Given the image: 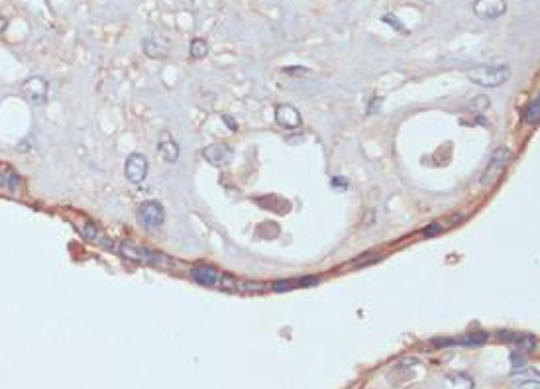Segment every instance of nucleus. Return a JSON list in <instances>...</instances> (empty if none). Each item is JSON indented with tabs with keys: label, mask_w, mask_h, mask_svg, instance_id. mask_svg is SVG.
<instances>
[{
	"label": "nucleus",
	"mask_w": 540,
	"mask_h": 389,
	"mask_svg": "<svg viewBox=\"0 0 540 389\" xmlns=\"http://www.w3.org/2000/svg\"><path fill=\"white\" fill-rule=\"evenodd\" d=\"M539 116H540V100L539 98H535V100H531V104L527 106L525 118H527L529 124H537V122H539Z\"/></svg>",
	"instance_id": "obj_16"
},
{
	"label": "nucleus",
	"mask_w": 540,
	"mask_h": 389,
	"mask_svg": "<svg viewBox=\"0 0 540 389\" xmlns=\"http://www.w3.org/2000/svg\"><path fill=\"white\" fill-rule=\"evenodd\" d=\"M373 261H379V256H375V254H371V256H363V259H358V261H354V265L356 267H363V265H369V263H373Z\"/></svg>",
	"instance_id": "obj_20"
},
{
	"label": "nucleus",
	"mask_w": 540,
	"mask_h": 389,
	"mask_svg": "<svg viewBox=\"0 0 540 389\" xmlns=\"http://www.w3.org/2000/svg\"><path fill=\"white\" fill-rule=\"evenodd\" d=\"M118 252L122 254V258L138 261V263H146V265H167L169 263V259L163 254H158V252H152L148 248H142V246H138V244H134L130 240L120 242Z\"/></svg>",
	"instance_id": "obj_1"
},
{
	"label": "nucleus",
	"mask_w": 540,
	"mask_h": 389,
	"mask_svg": "<svg viewBox=\"0 0 540 389\" xmlns=\"http://www.w3.org/2000/svg\"><path fill=\"white\" fill-rule=\"evenodd\" d=\"M311 283H318V279L317 277H307V279L299 281V285H311Z\"/></svg>",
	"instance_id": "obj_24"
},
{
	"label": "nucleus",
	"mask_w": 540,
	"mask_h": 389,
	"mask_svg": "<svg viewBox=\"0 0 540 389\" xmlns=\"http://www.w3.org/2000/svg\"><path fill=\"white\" fill-rule=\"evenodd\" d=\"M474 12L481 20H497L507 12V2L505 0H476Z\"/></svg>",
	"instance_id": "obj_4"
},
{
	"label": "nucleus",
	"mask_w": 540,
	"mask_h": 389,
	"mask_svg": "<svg viewBox=\"0 0 540 389\" xmlns=\"http://www.w3.org/2000/svg\"><path fill=\"white\" fill-rule=\"evenodd\" d=\"M47 83L41 79V77H32V79H28L26 83H24V87H22V91H24V95L32 100V102H35V104H41V102H45V98H47Z\"/></svg>",
	"instance_id": "obj_6"
},
{
	"label": "nucleus",
	"mask_w": 540,
	"mask_h": 389,
	"mask_svg": "<svg viewBox=\"0 0 540 389\" xmlns=\"http://www.w3.org/2000/svg\"><path fill=\"white\" fill-rule=\"evenodd\" d=\"M163 218H165V210H163V206L158 200H148L138 210V220L146 228H158V226H161Z\"/></svg>",
	"instance_id": "obj_3"
},
{
	"label": "nucleus",
	"mask_w": 540,
	"mask_h": 389,
	"mask_svg": "<svg viewBox=\"0 0 540 389\" xmlns=\"http://www.w3.org/2000/svg\"><path fill=\"white\" fill-rule=\"evenodd\" d=\"M206 53H208V43L204 39H200V37H194L191 41V55L194 59H202Z\"/></svg>",
	"instance_id": "obj_14"
},
{
	"label": "nucleus",
	"mask_w": 540,
	"mask_h": 389,
	"mask_svg": "<svg viewBox=\"0 0 540 389\" xmlns=\"http://www.w3.org/2000/svg\"><path fill=\"white\" fill-rule=\"evenodd\" d=\"M440 232H442V226L434 222V224H430V226L424 230V236H428V238H430V236H436V234H440Z\"/></svg>",
	"instance_id": "obj_21"
},
{
	"label": "nucleus",
	"mask_w": 540,
	"mask_h": 389,
	"mask_svg": "<svg viewBox=\"0 0 540 389\" xmlns=\"http://www.w3.org/2000/svg\"><path fill=\"white\" fill-rule=\"evenodd\" d=\"M202 158H204L208 163L220 167V165L230 163V160H232V150H230V146H226V144H214V146H208V148L202 152Z\"/></svg>",
	"instance_id": "obj_7"
},
{
	"label": "nucleus",
	"mask_w": 540,
	"mask_h": 389,
	"mask_svg": "<svg viewBox=\"0 0 540 389\" xmlns=\"http://www.w3.org/2000/svg\"><path fill=\"white\" fill-rule=\"evenodd\" d=\"M511 77V69L507 65H497V67H476L470 71V79L481 87H501L507 83Z\"/></svg>",
	"instance_id": "obj_2"
},
{
	"label": "nucleus",
	"mask_w": 540,
	"mask_h": 389,
	"mask_svg": "<svg viewBox=\"0 0 540 389\" xmlns=\"http://www.w3.org/2000/svg\"><path fill=\"white\" fill-rule=\"evenodd\" d=\"M4 30H6V20L0 18V32H4Z\"/></svg>",
	"instance_id": "obj_25"
},
{
	"label": "nucleus",
	"mask_w": 540,
	"mask_h": 389,
	"mask_svg": "<svg viewBox=\"0 0 540 389\" xmlns=\"http://www.w3.org/2000/svg\"><path fill=\"white\" fill-rule=\"evenodd\" d=\"M146 53L150 55V57H163L165 55V49H161L159 45H156L152 39H146Z\"/></svg>",
	"instance_id": "obj_17"
},
{
	"label": "nucleus",
	"mask_w": 540,
	"mask_h": 389,
	"mask_svg": "<svg viewBox=\"0 0 540 389\" xmlns=\"http://www.w3.org/2000/svg\"><path fill=\"white\" fill-rule=\"evenodd\" d=\"M275 116H277V122H279L283 128H297V126L301 124V114H299L291 104L277 106V108H275Z\"/></svg>",
	"instance_id": "obj_10"
},
{
	"label": "nucleus",
	"mask_w": 540,
	"mask_h": 389,
	"mask_svg": "<svg viewBox=\"0 0 540 389\" xmlns=\"http://www.w3.org/2000/svg\"><path fill=\"white\" fill-rule=\"evenodd\" d=\"M383 20H385V22H387L389 26L397 28L399 32H405V26H403V24L399 22V18H397V16H393V14H385V16H383Z\"/></svg>",
	"instance_id": "obj_18"
},
{
	"label": "nucleus",
	"mask_w": 540,
	"mask_h": 389,
	"mask_svg": "<svg viewBox=\"0 0 540 389\" xmlns=\"http://www.w3.org/2000/svg\"><path fill=\"white\" fill-rule=\"evenodd\" d=\"M509 156H511V152H509V148H499L495 154H493V158H491V165H489V171H485V175H483V179H481V183H487V181H491V177L495 175H499V171L503 169V165L507 163V160H509Z\"/></svg>",
	"instance_id": "obj_11"
},
{
	"label": "nucleus",
	"mask_w": 540,
	"mask_h": 389,
	"mask_svg": "<svg viewBox=\"0 0 540 389\" xmlns=\"http://www.w3.org/2000/svg\"><path fill=\"white\" fill-rule=\"evenodd\" d=\"M124 173H126V177H128L130 183H142L146 179V175H148V160H146V156H142V154L128 156Z\"/></svg>",
	"instance_id": "obj_5"
},
{
	"label": "nucleus",
	"mask_w": 540,
	"mask_h": 389,
	"mask_svg": "<svg viewBox=\"0 0 540 389\" xmlns=\"http://www.w3.org/2000/svg\"><path fill=\"white\" fill-rule=\"evenodd\" d=\"M295 285H297L295 281H275V283H273V289H275V291H291Z\"/></svg>",
	"instance_id": "obj_19"
},
{
	"label": "nucleus",
	"mask_w": 540,
	"mask_h": 389,
	"mask_svg": "<svg viewBox=\"0 0 540 389\" xmlns=\"http://www.w3.org/2000/svg\"><path fill=\"white\" fill-rule=\"evenodd\" d=\"M159 154L165 158V162L173 163V162H177V158H179V146H177L173 140L165 138V140H161V144H159Z\"/></svg>",
	"instance_id": "obj_13"
},
{
	"label": "nucleus",
	"mask_w": 540,
	"mask_h": 389,
	"mask_svg": "<svg viewBox=\"0 0 540 389\" xmlns=\"http://www.w3.org/2000/svg\"><path fill=\"white\" fill-rule=\"evenodd\" d=\"M487 340L485 332H477V334H468L462 340H454V344H464V346H481Z\"/></svg>",
	"instance_id": "obj_15"
},
{
	"label": "nucleus",
	"mask_w": 540,
	"mask_h": 389,
	"mask_svg": "<svg viewBox=\"0 0 540 389\" xmlns=\"http://www.w3.org/2000/svg\"><path fill=\"white\" fill-rule=\"evenodd\" d=\"M191 277L198 283V285H204V287H214L220 279V273L210 267V265H194L191 269Z\"/></svg>",
	"instance_id": "obj_9"
},
{
	"label": "nucleus",
	"mask_w": 540,
	"mask_h": 389,
	"mask_svg": "<svg viewBox=\"0 0 540 389\" xmlns=\"http://www.w3.org/2000/svg\"><path fill=\"white\" fill-rule=\"evenodd\" d=\"M0 189H4V191H8V193H16V191L20 189V177H18V173H16L12 167H8V165L0 167Z\"/></svg>",
	"instance_id": "obj_12"
},
{
	"label": "nucleus",
	"mask_w": 540,
	"mask_h": 389,
	"mask_svg": "<svg viewBox=\"0 0 540 389\" xmlns=\"http://www.w3.org/2000/svg\"><path fill=\"white\" fill-rule=\"evenodd\" d=\"M334 187H348V181L344 179V177H334Z\"/></svg>",
	"instance_id": "obj_22"
},
{
	"label": "nucleus",
	"mask_w": 540,
	"mask_h": 389,
	"mask_svg": "<svg viewBox=\"0 0 540 389\" xmlns=\"http://www.w3.org/2000/svg\"><path fill=\"white\" fill-rule=\"evenodd\" d=\"M519 389H540L539 382H525Z\"/></svg>",
	"instance_id": "obj_23"
},
{
	"label": "nucleus",
	"mask_w": 540,
	"mask_h": 389,
	"mask_svg": "<svg viewBox=\"0 0 540 389\" xmlns=\"http://www.w3.org/2000/svg\"><path fill=\"white\" fill-rule=\"evenodd\" d=\"M77 230H79L87 240H91V242H95V244H98V246H102V248H106V250H114L112 240L104 238V236L98 232L96 224H93V222H77Z\"/></svg>",
	"instance_id": "obj_8"
}]
</instances>
